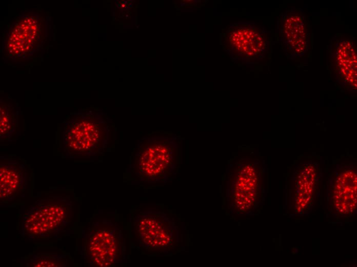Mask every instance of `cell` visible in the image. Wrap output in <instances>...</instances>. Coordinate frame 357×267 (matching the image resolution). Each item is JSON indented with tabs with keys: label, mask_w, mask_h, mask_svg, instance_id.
Wrapping results in <instances>:
<instances>
[{
	"label": "cell",
	"mask_w": 357,
	"mask_h": 267,
	"mask_svg": "<svg viewBox=\"0 0 357 267\" xmlns=\"http://www.w3.org/2000/svg\"><path fill=\"white\" fill-rule=\"evenodd\" d=\"M72 202L68 197L37 200L23 215L22 234L28 240L55 237L71 222Z\"/></svg>",
	"instance_id": "cell-1"
},
{
	"label": "cell",
	"mask_w": 357,
	"mask_h": 267,
	"mask_svg": "<svg viewBox=\"0 0 357 267\" xmlns=\"http://www.w3.org/2000/svg\"><path fill=\"white\" fill-rule=\"evenodd\" d=\"M84 255L89 266L108 267L117 264L124 255L121 231L110 221L94 223L86 237Z\"/></svg>",
	"instance_id": "cell-2"
},
{
	"label": "cell",
	"mask_w": 357,
	"mask_h": 267,
	"mask_svg": "<svg viewBox=\"0 0 357 267\" xmlns=\"http://www.w3.org/2000/svg\"><path fill=\"white\" fill-rule=\"evenodd\" d=\"M106 134L102 121L90 116L76 115L65 124L64 151L72 157L96 154L102 149Z\"/></svg>",
	"instance_id": "cell-3"
},
{
	"label": "cell",
	"mask_w": 357,
	"mask_h": 267,
	"mask_svg": "<svg viewBox=\"0 0 357 267\" xmlns=\"http://www.w3.org/2000/svg\"><path fill=\"white\" fill-rule=\"evenodd\" d=\"M46 35V24L43 17L37 13L24 12L7 31L5 51L12 59L26 58L39 49Z\"/></svg>",
	"instance_id": "cell-4"
},
{
	"label": "cell",
	"mask_w": 357,
	"mask_h": 267,
	"mask_svg": "<svg viewBox=\"0 0 357 267\" xmlns=\"http://www.w3.org/2000/svg\"><path fill=\"white\" fill-rule=\"evenodd\" d=\"M320 170L317 162L307 161L296 164L289 179V206L297 214L306 212L318 188Z\"/></svg>",
	"instance_id": "cell-5"
},
{
	"label": "cell",
	"mask_w": 357,
	"mask_h": 267,
	"mask_svg": "<svg viewBox=\"0 0 357 267\" xmlns=\"http://www.w3.org/2000/svg\"><path fill=\"white\" fill-rule=\"evenodd\" d=\"M133 226L137 239L148 251L166 249L174 240L175 232L170 221L157 212H141Z\"/></svg>",
	"instance_id": "cell-6"
},
{
	"label": "cell",
	"mask_w": 357,
	"mask_h": 267,
	"mask_svg": "<svg viewBox=\"0 0 357 267\" xmlns=\"http://www.w3.org/2000/svg\"><path fill=\"white\" fill-rule=\"evenodd\" d=\"M356 165H339L329 182L331 206L340 216H350L356 210Z\"/></svg>",
	"instance_id": "cell-7"
},
{
	"label": "cell",
	"mask_w": 357,
	"mask_h": 267,
	"mask_svg": "<svg viewBox=\"0 0 357 267\" xmlns=\"http://www.w3.org/2000/svg\"><path fill=\"white\" fill-rule=\"evenodd\" d=\"M262 170L258 163H243L235 174L232 197L235 207L240 212H248L255 208L261 199L263 187Z\"/></svg>",
	"instance_id": "cell-8"
},
{
	"label": "cell",
	"mask_w": 357,
	"mask_h": 267,
	"mask_svg": "<svg viewBox=\"0 0 357 267\" xmlns=\"http://www.w3.org/2000/svg\"><path fill=\"white\" fill-rule=\"evenodd\" d=\"M173 158L170 145L163 142L151 143L144 146L136 155L135 169L143 179H158L168 170Z\"/></svg>",
	"instance_id": "cell-9"
},
{
	"label": "cell",
	"mask_w": 357,
	"mask_h": 267,
	"mask_svg": "<svg viewBox=\"0 0 357 267\" xmlns=\"http://www.w3.org/2000/svg\"><path fill=\"white\" fill-rule=\"evenodd\" d=\"M331 48V60L337 81L344 88L356 90L357 62L354 43L348 39H338Z\"/></svg>",
	"instance_id": "cell-10"
},
{
	"label": "cell",
	"mask_w": 357,
	"mask_h": 267,
	"mask_svg": "<svg viewBox=\"0 0 357 267\" xmlns=\"http://www.w3.org/2000/svg\"><path fill=\"white\" fill-rule=\"evenodd\" d=\"M281 32L284 45L290 55L301 56L307 51L308 25L302 11H286L282 19Z\"/></svg>",
	"instance_id": "cell-11"
},
{
	"label": "cell",
	"mask_w": 357,
	"mask_h": 267,
	"mask_svg": "<svg viewBox=\"0 0 357 267\" xmlns=\"http://www.w3.org/2000/svg\"><path fill=\"white\" fill-rule=\"evenodd\" d=\"M25 165L13 159H3L0 163V198L3 201L13 200L23 192L27 184Z\"/></svg>",
	"instance_id": "cell-12"
},
{
	"label": "cell",
	"mask_w": 357,
	"mask_h": 267,
	"mask_svg": "<svg viewBox=\"0 0 357 267\" xmlns=\"http://www.w3.org/2000/svg\"><path fill=\"white\" fill-rule=\"evenodd\" d=\"M0 111V137L3 141L12 138L15 133L17 113L15 107L6 102H1Z\"/></svg>",
	"instance_id": "cell-13"
},
{
	"label": "cell",
	"mask_w": 357,
	"mask_h": 267,
	"mask_svg": "<svg viewBox=\"0 0 357 267\" xmlns=\"http://www.w3.org/2000/svg\"><path fill=\"white\" fill-rule=\"evenodd\" d=\"M68 259L64 255L56 253H37L33 255L26 264L33 267H65Z\"/></svg>",
	"instance_id": "cell-14"
}]
</instances>
